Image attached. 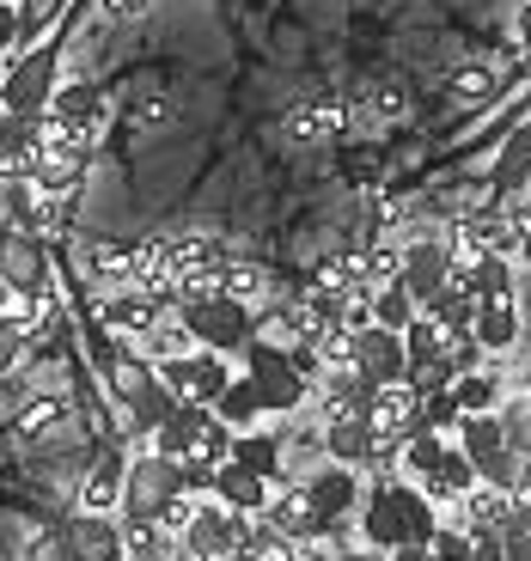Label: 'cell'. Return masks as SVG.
I'll use <instances>...</instances> for the list:
<instances>
[{
    "label": "cell",
    "mask_w": 531,
    "mask_h": 561,
    "mask_svg": "<svg viewBox=\"0 0 531 561\" xmlns=\"http://www.w3.org/2000/svg\"><path fill=\"white\" fill-rule=\"evenodd\" d=\"M416 116V92L404 73H379L361 99H349V135H379V128H404Z\"/></svg>",
    "instance_id": "4"
},
{
    "label": "cell",
    "mask_w": 531,
    "mask_h": 561,
    "mask_svg": "<svg viewBox=\"0 0 531 561\" xmlns=\"http://www.w3.org/2000/svg\"><path fill=\"white\" fill-rule=\"evenodd\" d=\"M342 561H385V549H366V543H349V549H342Z\"/></svg>",
    "instance_id": "53"
},
{
    "label": "cell",
    "mask_w": 531,
    "mask_h": 561,
    "mask_svg": "<svg viewBox=\"0 0 531 561\" xmlns=\"http://www.w3.org/2000/svg\"><path fill=\"white\" fill-rule=\"evenodd\" d=\"M447 92H452V104L476 111V104H489L495 92H501V80H495V68H489V61H464V68H452Z\"/></svg>",
    "instance_id": "32"
},
{
    "label": "cell",
    "mask_w": 531,
    "mask_h": 561,
    "mask_svg": "<svg viewBox=\"0 0 531 561\" xmlns=\"http://www.w3.org/2000/svg\"><path fill=\"white\" fill-rule=\"evenodd\" d=\"M154 318H159V306H154V299H140L135 287H116V294L99 299V323L111 330V336H128V342H135Z\"/></svg>",
    "instance_id": "19"
},
{
    "label": "cell",
    "mask_w": 531,
    "mask_h": 561,
    "mask_svg": "<svg viewBox=\"0 0 531 561\" xmlns=\"http://www.w3.org/2000/svg\"><path fill=\"white\" fill-rule=\"evenodd\" d=\"M135 342H140V360H178V354L196 348V336H190V323H183L178 311H159Z\"/></svg>",
    "instance_id": "24"
},
{
    "label": "cell",
    "mask_w": 531,
    "mask_h": 561,
    "mask_svg": "<svg viewBox=\"0 0 531 561\" xmlns=\"http://www.w3.org/2000/svg\"><path fill=\"white\" fill-rule=\"evenodd\" d=\"M178 489V463L159 458L154 446H147V458L128 463V477H123V513H140V519H159V506L171 501Z\"/></svg>",
    "instance_id": "7"
},
{
    "label": "cell",
    "mask_w": 531,
    "mask_h": 561,
    "mask_svg": "<svg viewBox=\"0 0 531 561\" xmlns=\"http://www.w3.org/2000/svg\"><path fill=\"white\" fill-rule=\"evenodd\" d=\"M25 348H31V342L13 330V318H0V379H13V366L25 360Z\"/></svg>",
    "instance_id": "48"
},
{
    "label": "cell",
    "mask_w": 531,
    "mask_h": 561,
    "mask_svg": "<svg viewBox=\"0 0 531 561\" xmlns=\"http://www.w3.org/2000/svg\"><path fill=\"white\" fill-rule=\"evenodd\" d=\"M495 202H501V183H495V178L459 183V190H452V196H447V220H452V214H489Z\"/></svg>",
    "instance_id": "43"
},
{
    "label": "cell",
    "mask_w": 531,
    "mask_h": 561,
    "mask_svg": "<svg viewBox=\"0 0 531 561\" xmlns=\"http://www.w3.org/2000/svg\"><path fill=\"white\" fill-rule=\"evenodd\" d=\"M495 183H501V196L519 190V183H531V123H519L513 140L501 147V159H495Z\"/></svg>",
    "instance_id": "36"
},
{
    "label": "cell",
    "mask_w": 531,
    "mask_h": 561,
    "mask_svg": "<svg viewBox=\"0 0 531 561\" xmlns=\"http://www.w3.org/2000/svg\"><path fill=\"white\" fill-rule=\"evenodd\" d=\"M452 280H464L476 299H519V280H513V263H507V256H483L476 268H464V275H452Z\"/></svg>",
    "instance_id": "29"
},
{
    "label": "cell",
    "mask_w": 531,
    "mask_h": 561,
    "mask_svg": "<svg viewBox=\"0 0 531 561\" xmlns=\"http://www.w3.org/2000/svg\"><path fill=\"white\" fill-rule=\"evenodd\" d=\"M49 116H56L74 140H99V128L111 123L99 85H86V80H56V92H49Z\"/></svg>",
    "instance_id": "11"
},
{
    "label": "cell",
    "mask_w": 531,
    "mask_h": 561,
    "mask_svg": "<svg viewBox=\"0 0 531 561\" xmlns=\"http://www.w3.org/2000/svg\"><path fill=\"white\" fill-rule=\"evenodd\" d=\"M513 226H519V244H513V268H519V263L531 268V220H513Z\"/></svg>",
    "instance_id": "51"
},
{
    "label": "cell",
    "mask_w": 531,
    "mask_h": 561,
    "mask_svg": "<svg viewBox=\"0 0 531 561\" xmlns=\"http://www.w3.org/2000/svg\"><path fill=\"white\" fill-rule=\"evenodd\" d=\"M318 434H324V458L349 463V470H361L366 451H373V427H366V421H330V427H318Z\"/></svg>",
    "instance_id": "27"
},
{
    "label": "cell",
    "mask_w": 531,
    "mask_h": 561,
    "mask_svg": "<svg viewBox=\"0 0 531 561\" xmlns=\"http://www.w3.org/2000/svg\"><path fill=\"white\" fill-rule=\"evenodd\" d=\"M452 446H459V451H471V458H483V451L507 446L501 409H476V415H459V427H452Z\"/></svg>",
    "instance_id": "28"
},
{
    "label": "cell",
    "mask_w": 531,
    "mask_h": 561,
    "mask_svg": "<svg viewBox=\"0 0 531 561\" xmlns=\"http://www.w3.org/2000/svg\"><path fill=\"white\" fill-rule=\"evenodd\" d=\"M221 294L238 299V306H269V268L251 263V256H226L221 263Z\"/></svg>",
    "instance_id": "25"
},
{
    "label": "cell",
    "mask_w": 531,
    "mask_h": 561,
    "mask_svg": "<svg viewBox=\"0 0 531 561\" xmlns=\"http://www.w3.org/2000/svg\"><path fill=\"white\" fill-rule=\"evenodd\" d=\"M7 49H19V7L0 0V56H7Z\"/></svg>",
    "instance_id": "49"
},
{
    "label": "cell",
    "mask_w": 531,
    "mask_h": 561,
    "mask_svg": "<svg viewBox=\"0 0 531 561\" xmlns=\"http://www.w3.org/2000/svg\"><path fill=\"white\" fill-rule=\"evenodd\" d=\"M226 379H233V373H226V354L196 348V366H190V397H196V403H214V397L226 391Z\"/></svg>",
    "instance_id": "40"
},
{
    "label": "cell",
    "mask_w": 531,
    "mask_h": 561,
    "mask_svg": "<svg viewBox=\"0 0 531 561\" xmlns=\"http://www.w3.org/2000/svg\"><path fill=\"white\" fill-rule=\"evenodd\" d=\"M13 421H19V434H56L68 421V397H25L13 409Z\"/></svg>",
    "instance_id": "37"
},
{
    "label": "cell",
    "mask_w": 531,
    "mask_h": 561,
    "mask_svg": "<svg viewBox=\"0 0 531 561\" xmlns=\"http://www.w3.org/2000/svg\"><path fill=\"white\" fill-rule=\"evenodd\" d=\"M178 549V537L159 519H140V513H123V556L128 561H166Z\"/></svg>",
    "instance_id": "26"
},
{
    "label": "cell",
    "mask_w": 531,
    "mask_h": 561,
    "mask_svg": "<svg viewBox=\"0 0 531 561\" xmlns=\"http://www.w3.org/2000/svg\"><path fill=\"white\" fill-rule=\"evenodd\" d=\"M447 275H452V256H447V244H440V226L409 232V239H404V268H397V280L409 287V299L428 306V299L447 287Z\"/></svg>",
    "instance_id": "5"
},
{
    "label": "cell",
    "mask_w": 531,
    "mask_h": 561,
    "mask_svg": "<svg viewBox=\"0 0 531 561\" xmlns=\"http://www.w3.org/2000/svg\"><path fill=\"white\" fill-rule=\"evenodd\" d=\"M281 140L287 147H336V140H349V99H336V92H312V99L287 104L281 111Z\"/></svg>",
    "instance_id": "2"
},
{
    "label": "cell",
    "mask_w": 531,
    "mask_h": 561,
    "mask_svg": "<svg viewBox=\"0 0 531 561\" xmlns=\"http://www.w3.org/2000/svg\"><path fill=\"white\" fill-rule=\"evenodd\" d=\"M226 458H233V427H226L221 415H208L196 434H190V451H183L178 463H208V470H221Z\"/></svg>",
    "instance_id": "34"
},
{
    "label": "cell",
    "mask_w": 531,
    "mask_h": 561,
    "mask_svg": "<svg viewBox=\"0 0 531 561\" xmlns=\"http://www.w3.org/2000/svg\"><path fill=\"white\" fill-rule=\"evenodd\" d=\"M519 330H526V318H519V299H476L471 336H476V348H483V354L519 348Z\"/></svg>",
    "instance_id": "16"
},
{
    "label": "cell",
    "mask_w": 531,
    "mask_h": 561,
    "mask_svg": "<svg viewBox=\"0 0 531 561\" xmlns=\"http://www.w3.org/2000/svg\"><path fill=\"white\" fill-rule=\"evenodd\" d=\"M452 403H459V415H476V409H501V379H495L489 366H476V373H459V379L447 385Z\"/></svg>",
    "instance_id": "33"
},
{
    "label": "cell",
    "mask_w": 531,
    "mask_h": 561,
    "mask_svg": "<svg viewBox=\"0 0 531 561\" xmlns=\"http://www.w3.org/2000/svg\"><path fill=\"white\" fill-rule=\"evenodd\" d=\"M519 43H526V49H531V7H526V13H519Z\"/></svg>",
    "instance_id": "56"
},
{
    "label": "cell",
    "mask_w": 531,
    "mask_h": 561,
    "mask_svg": "<svg viewBox=\"0 0 531 561\" xmlns=\"http://www.w3.org/2000/svg\"><path fill=\"white\" fill-rule=\"evenodd\" d=\"M397 336H404L409 366H416V360H440V348H447V330H440V323H433L428 311H416V318H409L404 330H397Z\"/></svg>",
    "instance_id": "38"
},
{
    "label": "cell",
    "mask_w": 531,
    "mask_h": 561,
    "mask_svg": "<svg viewBox=\"0 0 531 561\" xmlns=\"http://www.w3.org/2000/svg\"><path fill=\"white\" fill-rule=\"evenodd\" d=\"M238 561H300V543L281 537V531H269V525H257V531L238 543Z\"/></svg>",
    "instance_id": "42"
},
{
    "label": "cell",
    "mask_w": 531,
    "mask_h": 561,
    "mask_svg": "<svg viewBox=\"0 0 531 561\" xmlns=\"http://www.w3.org/2000/svg\"><path fill=\"white\" fill-rule=\"evenodd\" d=\"M61 7H68V0H19V43L43 37V31H49V19H56Z\"/></svg>",
    "instance_id": "45"
},
{
    "label": "cell",
    "mask_w": 531,
    "mask_h": 561,
    "mask_svg": "<svg viewBox=\"0 0 531 561\" xmlns=\"http://www.w3.org/2000/svg\"><path fill=\"white\" fill-rule=\"evenodd\" d=\"M233 463H245V470H257L263 482H281L287 477V458H281V439L263 434V427H245V434H233Z\"/></svg>",
    "instance_id": "21"
},
{
    "label": "cell",
    "mask_w": 531,
    "mask_h": 561,
    "mask_svg": "<svg viewBox=\"0 0 531 561\" xmlns=\"http://www.w3.org/2000/svg\"><path fill=\"white\" fill-rule=\"evenodd\" d=\"M366 427H373V439H385V446H404L409 427H421V397L409 379H392V385H373V397H366Z\"/></svg>",
    "instance_id": "8"
},
{
    "label": "cell",
    "mask_w": 531,
    "mask_h": 561,
    "mask_svg": "<svg viewBox=\"0 0 531 561\" xmlns=\"http://www.w3.org/2000/svg\"><path fill=\"white\" fill-rule=\"evenodd\" d=\"M245 366H251V385H257V397H263V409L269 415H300L306 409V397H312V385L294 373V360H287V348H275V342H245Z\"/></svg>",
    "instance_id": "1"
},
{
    "label": "cell",
    "mask_w": 531,
    "mask_h": 561,
    "mask_svg": "<svg viewBox=\"0 0 531 561\" xmlns=\"http://www.w3.org/2000/svg\"><path fill=\"white\" fill-rule=\"evenodd\" d=\"M385 561H428V543H397L385 549Z\"/></svg>",
    "instance_id": "52"
},
{
    "label": "cell",
    "mask_w": 531,
    "mask_h": 561,
    "mask_svg": "<svg viewBox=\"0 0 531 561\" xmlns=\"http://www.w3.org/2000/svg\"><path fill=\"white\" fill-rule=\"evenodd\" d=\"M25 561H74L68 531H37V537L25 543Z\"/></svg>",
    "instance_id": "47"
},
{
    "label": "cell",
    "mask_w": 531,
    "mask_h": 561,
    "mask_svg": "<svg viewBox=\"0 0 531 561\" xmlns=\"http://www.w3.org/2000/svg\"><path fill=\"white\" fill-rule=\"evenodd\" d=\"M74 256H80V280L86 287H99V294H116V287H128L135 280V244L128 239H92V232H80L74 239Z\"/></svg>",
    "instance_id": "6"
},
{
    "label": "cell",
    "mask_w": 531,
    "mask_h": 561,
    "mask_svg": "<svg viewBox=\"0 0 531 561\" xmlns=\"http://www.w3.org/2000/svg\"><path fill=\"white\" fill-rule=\"evenodd\" d=\"M68 543H74V561H123V519L80 506V519L68 525Z\"/></svg>",
    "instance_id": "18"
},
{
    "label": "cell",
    "mask_w": 531,
    "mask_h": 561,
    "mask_svg": "<svg viewBox=\"0 0 531 561\" xmlns=\"http://www.w3.org/2000/svg\"><path fill=\"white\" fill-rule=\"evenodd\" d=\"M519 397H526V403H531V360L519 366Z\"/></svg>",
    "instance_id": "55"
},
{
    "label": "cell",
    "mask_w": 531,
    "mask_h": 561,
    "mask_svg": "<svg viewBox=\"0 0 531 561\" xmlns=\"http://www.w3.org/2000/svg\"><path fill=\"white\" fill-rule=\"evenodd\" d=\"M214 501H221V506H238V513H263L269 482L257 477V470H245V463L226 458L221 470H214Z\"/></svg>",
    "instance_id": "20"
},
{
    "label": "cell",
    "mask_w": 531,
    "mask_h": 561,
    "mask_svg": "<svg viewBox=\"0 0 531 561\" xmlns=\"http://www.w3.org/2000/svg\"><path fill=\"white\" fill-rule=\"evenodd\" d=\"M306 494H312V506H318V519H354V506H361L366 489H361V470L324 458L306 477Z\"/></svg>",
    "instance_id": "12"
},
{
    "label": "cell",
    "mask_w": 531,
    "mask_h": 561,
    "mask_svg": "<svg viewBox=\"0 0 531 561\" xmlns=\"http://www.w3.org/2000/svg\"><path fill=\"white\" fill-rule=\"evenodd\" d=\"M13 306H19V287H13V280H0V318H7Z\"/></svg>",
    "instance_id": "54"
},
{
    "label": "cell",
    "mask_w": 531,
    "mask_h": 561,
    "mask_svg": "<svg viewBox=\"0 0 531 561\" xmlns=\"http://www.w3.org/2000/svg\"><path fill=\"white\" fill-rule=\"evenodd\" d=\"M421 311H428V318L440 323V330H471V318H476V294L464 287V280H452V275H447V287H440V294H433Z\"/></svg>",
    "instance_id": "30"
},
{
    "label": "cell",
    "mask_w": 531,
    "mask_h": 561,
    "mask_svg": "<svg viewBox=\"0 0 531 561\" xmlns=\"http://www.w3.org/2000/svg\"><path fill=\"white\" fill-rule=\"evenodd\" d=\"M147 385H154V360H140V354H116V360H111V391L123 397V403H128V397H140Z\"/></svg>",
    "instance_id": "44"
},
{
    "label": "cell",
    "mask_w": 531,
    "mask_h": 561,
    "mask_svg": "<svg viewBox=\"0 0 531 561\" xmlns=\"http://www.w3.org/2000/svg\"><path fill=\"white\" fill-rule=\"evenodd\" d=\"M421 427H433V434H452V427H459V403H452V391L421 397Z\"/></svg>",
    "instance_id": "46"
},
{
    "label": "cell",
    "mask_w": 531,
    "mask_h": 561,
    "mask_svg": "<svg viewBox=\"0 0 531 561\" xmlns=\"http://www.w3.org/2000/svg\"><path fill=\"white\" fill-rule=\"evenodd\" d=\"M447 439H452V434H433V427H409L404 446H397V463H404V477H409V482L428 477L433 463L447 458Z\"/></svg>",
    "instance_id": "31"
},
{
    "label": "cell",
    "mask_w": 531,
    "mask_h": 561,
    "mask_svg": "<svg viewBox=\"0 0 531 561\" xmlns=\"http://www.w3.org/2000/svg\"><path fill=\"white\" fill-rule=\"evenodd\" d=\"M416 311H421V306L409 299L404 280H385V287L373 294V323H379V330H404V323L416 318Z\"/></svg>",
    "instance_id": "39"
},
{
    "label": "cell",
    "mask_w": 531,
    "mask_h": 561,
    "mask_svg": "<svg viewBox=\"0 0 531 561\" xmlns=\"http://www.w3.org/2000/svg\"><path fill=\"white\" fill-rule=\"evenodd\" d=\"M99 13L104 19H140L147 13V0H99Z\"/></svg>",
    "instance_id": "50"
},
{
    "label": "cell",
    "mask_w": 531,
    "mask_h": 561,
    "mask_svg": "<svg viewBox=\"0 0 531 561\" xmlns=\"http://www.w3.org/2000/svg\"><path fill=\"white\" fill-rule=\"evenodd\" d=\"M354 543H366V549L409 543V537H404V513H397V501H392L385 482H379L373 494H361V506H354Z\"/></svg>",
    "instance_id": "15"
},
{
    "label": "cell",
    "mask_w": 531,
    "mask_h": 561,
    "mask_svg": "<svg viewBox=\"0 0 531 561\" xmlns=\"http://www.w3.org/2000/svg\"><path fill=\"white\" fill-rule=\"evenodd\" d=\"M354 373H361L366 385H392L409 373V354H404V336L397 330H379V323H366L361 336H354Z\"/></svg>",
    "instance_id": "13"
},
{
    "label": "cell",
    "mask_w": 531,
    "mask_h": 561,
    "mask_svg": "<svg viewBox=\"0 0 531 561\" xmlns=\"http://www.w3.org/2000/svg\"><path fill=\"white\" fill-rule=\"evenodd\" d=\"M257 525H269V531H281V537H312L318 531V506H312V494H306V482H294V477H281V482H269V501H263V513H257Z\"/></svg>",
    "instance_id": "10"
},
{
    "label": "cell",
    "mask_w": 531,
    "mask_h": 561,
    "mask_svg": "<svg viewBox=\"0 0 531 561\" xmlns=\"http://www.w3.org/2000/svg\"><path fill=\"white\" fill-rule=\"evenodd\" d=\"M471 463H476V477L495 482V489H519V477H526V451H513V446H495Z\"/></svg>",
    "instance_id": "41"
},
{
    "label": "cell",
    "mask_w": 531,
    "mask_h": 561,
    "mask_svg": "<svg viewBox=\"0 0 531 561\" xmlns=\"http://www.w3.org/2000/svg\"><path fill=\"white\" fill-rule=\"evenodd\" d=\"M178 318L190 323V336H196V348L238 354L245 342H251V306H238V299H226V294L190 299V306H178Z\"/></svg>",
    "instance_id": "3"
},
{
    "label": "cell",
    "mask_w": 531,
    "mask_h": 561,
    "mask_svg": "<svg viewBox=\"0 0 531 561\" xmlns=\"http://www.w3.org/2000/svg\"><path fill=\"white\" fill-rule=\"evenodd\" d=\"M123 458H99L80 477V506L86 513H123Z\"/></svg>",
    "instance_id": "23"
},
{
    "label": "cell",
    "mask_w": 531,
    "mask_h": 561,
    "mask_svg": "<svg viewBox=\"0 0 531 561\" xmlns=\"http://www.w3.org/2000/svg\"><path fill=\"white\" fill-rule=\"evenodd\" d=\"M43 239L37 232H25V226H7L0 232V280H13L19 294H37L43 280H49V268H43Z\"/></svg>",
    "instance_id": "14"
},
{
    "label": "cell",
    "mask_w": 531,
    "mask_h": 561,
    "mask_svg": "<svg viewBox=\"0 0 531 561\" xmlns=\"http://www.w3.org/2000/svg\"><path fill=\"white\" fill-rule=\"evenodd\" d=\"M171 116H178V99H171V92H140V99L123 104V128H128V135H154V128H166Z\"/></svg>",
    "instance_id": "35"
},
{
    "label": "cell",
    "mask_w": 531,
    "mask_h": 561,
    "mask_svg": "<svg viewBox=\"0 0 531 561\" xmlns=\"http://www.w3.org/2000/svg\"><path fill=\"white\" fill-rule=\"evenodd\" d=\"M507 513H513V489H495V482L476 477L471 489L459 494V506H452V519L464 525V531H501Z\"/></svg>",
    "instance_id": "17"
},
{
    "label": "cell",
    "mask_w": 531,
    "mask_h": 561,
    "mask_svg": "<svg viewBox=\"0 0 531 561\" xmlns=\"http://www.w3.org/2000/svg\"><path fill=\"white\" fill-rule=\"evenodd\" d=\"M49 92H56V56L49 49H37V56H25L19 68L0 73V111H49Z\"/></svg>",
    "instance_id": "9"
},
{
    "label": "cell",
    "mask_w": 531,
    "mask_h": 561,
    "mask_svg": "<svg viewBox=\"0 0 531 561\" xmlns=\"http://www.w3.org/2000/svg\"><path fill=\"white\" fill-rule=\"evenodd\" d=\"M214 415L226 421V427H233V434H245V427H263V397H257V385H251V373H245V379H226V391L214 397Z\"/></svg>",
    "instance_id": "22"
}]
</instances>
